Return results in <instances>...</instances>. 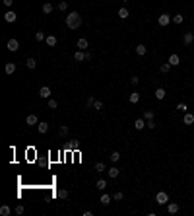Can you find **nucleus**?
Wrapping results in <instances>:
<instances>
[{
  "instance_id": "nucleus-45",
  "label": "nucleus",
  "mask_w": 194,
  "mask_h": 216,
  "mask_svg": "<svg viewBox=\"0 0 194 216\" xmlns=\"http://www.w3.org/2000/svg\"><path fill=\"white\" fill-rule=\"evenodd\" d=\"M146 127H147V128H151V131H154V128H155V123H154V121H147V123H146Z\"/></svg>"
},
{
  "instance_id": "nucleus-16",
  "label": "nucleus",
  "mask_w": 194,
  "mask_h": 216,
  "mask_svg": "<svg viewBox=\"0 0 194 216\" xmlns=\"http://www.w3.org/2000/svg\"><path fill=\"white\" fill-rule=\"evenodd\" d=\"M147 53V47H146V45H136V55H138V57H144V55Z\"/></svg>"
},
{
  "instance_id": "nucleus-34",
  "label": "nucleus",
  "mask_w": 194,
  "mask_h": 216,
  "mask_svg": "<svg viewBox=\"0 0 194 216\" xmlns=\"http://www.w3.org/2000/svg\"><path fill=\"white\" fill-rule=\"evenodd\" d=\"M177 109H179V111H183V113H186L188 111V105L184 103V101H181V103H177Z\"/></svg>"
},
{
  "instance_id": "nucleus-19",
  "label": "nucleus",
  "mask_w": 194,
  "mask_h": 216,
  "mask_svg": "<svg viewBox=\"0 0 194 216\" xmlns=\"http://www.w3.org/2000/svg\"><path fill=\"white\" fill-rule=\"evenodd\" d=\"M183 123H184V125H192V123H194V115L192 113H184Z\"/></svg>"
},
{
  "instance_id": "nucleus-22",
  "label": "nucleus",
  "mask_w": 194,
  "mask_h": 216,
  "mask_svg": "<svg viewBox=\"0 0 194 216\" xmlns=\"http://www.w3.org/2000/svg\"><path fill=\"white\" fill-rule=\"evenodd\" d=\"M45 43H47L49 47H54V45H57V37H54V35H47V39H45Z\"/></svg>"
},
{
  "instance_id": "nucleus-44",
  "label": "nucleus",
  "mask_w": 194,
  "mask_h": 216,
  "mask_svg": "<svg viewBox=\"0 0 194 216\" xmlns=\"http://www.w3.org/2000/svg\"><path fill=\"white\" fill-rule=\"evenodd\" d=\"M138 82H140V78H138V76H132V78H130V84H134V86H136Z\"/></svg>"
},
{
  "instance_id": "nucleus-32",
  "label": "nucleus",
  "mask_w": 194,
  "mask_h": 216,
  "mask_svg": "<svg viewBox=\"0 0 194 216\" xmlns=\"http://www.w3.org/2000/svg\"><path fill=\"white\" fill-rule=\"evenodd\" d=\"M58 10H60V12L68 10V2H66V0H60V2H58Z\"/></svg>"
},
{
  "instance_id": "nucleus-35",
  "label": "nucleus",
  "mask_w": 194,
  "mask_h": 216,
  "mask_svg": "<svg viewBox=\"0 0 194 216\" xmlns=\"http://www.w3.org/2000/svg\"><path fill=\"white\" fill-rule=\"evenodd\" d=\"M57 197H58V199H66V197H68V191H66V189H58V191H57Z\"/></svg>"
},
{
  "instance_id": "nucleus-1",
  "label": "nucleus",
  "mask_w": 194,
  "mask_h": 216,
  "mask_svg": "<svg viewBox=\"0 0 194 216\" xmlns=\"http://www.w3.org/2000/svg\"><path fill=\"white\" fill-rule=\"evenodd\" d=\"M66 25H68V29H78L82 25V16L78 12H70L66 16Z\"/></svg>"
},
{
  "instance_id": "nucleus-24",
  "label": "nucleus",
  "mask_w": 194,
  "mask_h": 216,
  "mask_svg": "<svg viewBox=\"0 0 194 216\" xmlns=\"http://www.w3.org/2000/svg\"><path fill=\"white\" fill-rule=\"evenodd\" d=\"M109 158H111V162H113V164H117L118 160H121V152H117V150H115V152H111Z\"/></svg>"
},
{
  "instance_id": "nucleus-6",
  "label": "nucleus",
  "mask_w": 194,
  "mask_h": 216,
  "mask_svg": "<svg viewBox=\"0 0 194 216\" xmlns=\"http://www.w3.org/2000/svg\"><path fill=\"white\" fill-rule=\"evenodd\" d=\"M183 43L184 45H192L194 43V33H192V31H186V33L183 35Z\"/></svg>"
},
{
  "instance_id": "nucleus-38",
  "label": "nucleus",
  "mask_w": 194,
  "mask_h": 216,
  "mask_svg": "<svg viewBox=\"0 0 194 216\" xmlns=\"http://www.w3.org/2000/svg\"><path fill=\"white\" fill-rule=\"evenodd\" d=\"M95 171H105V164L103 162H97L95 164Z\"/></svg>"
},
{
  "instance_id": "nucleus-15",
  "label": "nucleus",
  "mask_w": 194,
  "mask_h": 216,
  "mask_svg": "<svg viewBox=\"0 0 194 216\" xmlns=\"http://www.w3.org/2000/svg\"><path fill=\"white\" fill-rule=\"evenodd\" d=\"M111 201H113V197H111V195H107V193H103V195H101V199H99V203L107 206V204H111Z\"/></svg>"
},
{
  "instance_id": "nucleus-10",
  "label": "nucleus",
  "mask_w": 194,
  "mask_h": 216,
  "mask_svg": "<svg viewBox=\"0 0 194 216\" xmlns=\"http://www.w3.org/2000/svg\"><path fill=\"white\" fill-rule=\"evenodd\" d=\"M107 173H109V177L117 179V177H118V173H121V169H118L117 165H113V168H109V169H107Z\"/></svg>"
},
{
  "instance_id": "nucleus-18",
  "label": "nucleus",
  "mask_w": 194,
  "mask_h": 216,
  "mask_svg": "<svg viewBox=\"0 0 194 216\" xmlns=\"http://www.w3.org/2000/svg\"><path fill=\"white\" fill-rule=\"evenodd\" d=\"M37 131L41 132V135H45V132L49 131V123H45V121H41L39 125H37Z\"/></svg>"
},
{
  "instance_id": "nucleus-37",
  "label": "nucleus",
  "mask_w": 194,
  "mask_h": 216,
  "mask_svg": "<svg viewBox=\"0 0 194 216\" xmlns=\"http://www.w3.org/2000/svg\"><path fill=\"white\" fill-rule=\"evenodd\" d=\"M68 148H70V150H78V148H80V142H78V140L68 142Z\"/></svg>"
},
{
  "instance_id": "nucleus-30",
  "label": "nucleus",
  "mask_w": 194,
  "mask_h": 216,
  "mask_svg": "<svg viewBox=\"0 0 194 216\" xmlns=\"http://www.w3.org/2000/svg\"><path fill=\"white\" fill-rule=\"evenodd\" d=\"M154 117H155L154 111H150V109H147V111H144V119H146V121H154Z\"/></svg>"
},
{
  "instance_id": "nucleus-9",
  "label": "nucleus",
  "mask_w": 194,
  "mask_h": 216,
  "mask_svg": "<svg viewBox=\"0 0 194 216\" xmlns=\"http://www.w3.org/2000/svg\"><path fill=\"white\" fill-rule=\"evenodd\" d=\"M39 95H41L43 99H49V98H50V88H49V86H43V88L39 90Z\"/></svg>"
},
{
  "instance_id": "nucleus-4",
  "label": "nucleus",
  "mask_w": 194,
  "mask_h": 216,
  "mask_svg": "<svg viewBox=\"0 0 194 216\" xmlns=\"http://www.w3.org/2000/svg\"><path fill=\"white\" fill-rule=\"evenodd\" d=\"M6 49H8V51H12V53H16L18 49H20V41H18V39H8Z\"/></svg>"
},
{
  "instance_id": "nucleus-43",
  "label": "nucleus",
  "mask_w": 194,
  "mask_h": 216,
  "mask_svg": "<svg viewBox=\"0 0 194 216\" xmlns=\"http://www.w3.org/2000/svg\"><path fill=\"white\" fill-rule=\"evenodd\" d=\"M24 210H25L24 204H18V206H16V214H24Z\"/></svg>"
},
{
  "instance_id": "nucleus-25",
  "label": "nucleus",
  "mask_w": 194,
  "mask_h": 216,
  "mask_svg": "<svg viewBox=\"0 0 194 216\" xmlns=\"http://www.w3.org/2000/svg\"><path fill=\"white\" fill-rule=\"evenodd\" d=\"M171 68H173V66H171L169 62H163V64H161V66H159V70H161V74H167V72L171 70Z\"/></svg>"
},
{
  "instance_id": "nucleus-2",
  "label": "nucleus",
  "mask_w": 194,
  "mask_h": 216,
  "mask_svg": "<svg viewBox=\"0 0 194 216\" xmlns=\"http://www.w3.org/2000/svg\"><path fill=\"white\" fill-rule=\"evenodd\" d=\"M155 203L157 204H167L169 203V195L165 191H159L157 195H155Z\"/></svg>"
},
{
  "instance_id": "nucleus-29",
  "label": "nucleus",
  "mask_w": 194,
  "mask_h": 216,
  "mask_svg": "<svg viewBox=\"0 0 194 216\" xmlns=\"http://www.w3.org/2000/svg\"><path fill=\"white\" fill-rule=\"evenodd\" d=\"M118 16H121V20H126V18L130 16V12H128L126 8H121V10H118Z\"/></svg>"
},
{
  "instance_id": "nucleus-39",
  "label": "nucleus",
  "mask_w": 194,
  "mask_h": 216,
  "mask_svg": "<svg viewBox=\"0 0 194 216\" xmlns=\"http://www.w3.org/2000/svg\"><path fill=\"white\" fill-rule=\"evenodd\" d=\"M57 105H58V101H57V99L49 98V107H50V109H57Z\"/></svg>"
},
{
  "instance_id": "nucleus-41",
  "label": "nucleus",
  "mask_w": 194,
  "mask_h": 216,
  "mask_svg": "<svg viewBox=\"0 0 194 216\" xmlns=\"http://www.w3.org/2000/svg\"><path fill=\"white\" fill-rule=\"evenodd\" d=\"M113 199H115V201H122V199H124L122 191H117V193H115V195H113Z\"/></svg>"
},
{
  "instance_id": "nucleus-36",
  "label": "nucleus",
  "mask_w": 194,
  "mask_h": 216,
  "mask_svg": "<svg viewBox=\"0 0 194 216\" xmlns=\"http://www.w3.org/2000/svg\"><path fill=\"white\" fill-rule=\"evenodd\" d=\"M47 37H45L43 31H35V41H45Z\"/></svg>"
},
{
  "instance_id": "nucleus-40",
  "label": "nucleus",
  "mask_w": 194,
  "mask_h": 216,
  "mask_svg": "<svg viewBox=\"0 0 194 216\" xmlns=\"http://www.w3.org/2000/svg\"><path fill=\"white\" fill-rule=\"evenodd\" d=\"M93 109H95V111H101V109H103V103H101L99 99H95V103H93Z\"/></svg>"
},
{
  "instance_id": "nucleus-47",
  "label": "nucleus",
  "mask_w": 194,
  "mask_h": 216,
  "mask_svg": "<svg viewBox=\"0 0 194 216\" xmlns=\"http://www.w3.org/2000/svg\"><path fill=\"white\" fill-rule=\"evenodd\" d=\"M12 4H14V0H4V6H8V8H10Z\"/></svg>"
},
{
  "instance_id": "nucleus-7",
  "label": "nucleus",
  "mask_w": 194,
  "mask_h": 216,
  "mask_svg": "<svg viewBox=\"0 0 194 216\" xmlns=\"http://www.w3.org/2000/svg\"><path fill=\"white\" fill-rule=\"evenodd\" d=\"M25 123H27V127H33V125H39V119H37V115H27Z\"/></svg>"
},
{
  "instance_id": "nucleus-48",
  "label": "nucleus",
  "mask_w": 194,
  "mask_h": 216,
  "mask_svg": "<svg viewBox=\"0 0 194 216\" xmlns=\"http://www.w3.org/2000/svg\"><path fill=\"white\" fill-rule=\"evenodd\" d=\"M121 2H128V0H121Z\"/></svg>"
},
{
  "instance_id": "nucleus-27",
  "label": "nucleus",
  "mask_w": 194,
  "mask_h": 216,
  "mask_svg": "<svg viewBox=\"0 0 194 216\" xmlns=\"http://www.w3.org/2000/svg\"><path fill=\"white\" fill-rule=\"evenodd\" d=\"M0 214H2V216H10V214H12L10 206H6V204H4V206H0Z\"/></svg>"
},
{
  "instance_id": "nucleus-8",
  "label": "nucleus",
  "mask_w": 194,
  "mask_h": 216,
  "mask_svg": "<svg viewBox=\"0 0 194 216\" xmlns=\"http://www.w3.org/2000/svg\"><path fill=\"white\" fill-rule=\"evenodd\" d=\"M74 61H76V62H82V61H86V51L78 49V51L74 53Z\"/></svg>"
},
{
  "instance_id": "nucleus-17",
  "label": "nucleus",
  "mask_w": 194,
  "mask_h": 216,
  "mask_svg": "<svg viewBox=\"0 0 194 216\" xmlns=\"http://www.w3.org/2000/svg\"><path fill=\"white\" fill-rule=\"evenodd\" d=\"M4 72H6V74H14V72H16V64H14V62H8L6 64V66H4Z\"/></svg>"
},
{
  "instance_id": "nucleus-5",
  "label": "nucleus",
  "mask_w": 194,
  "mask_h": 216,
  "mask_svg": "<svg viewBox=\"0 0 194 216\" xmlns=\"http://www.w3.org/2000/svg\"><path fill=\"white\" fill-rule=\"evenodd\" d=\"M4 20H6V22H8V24H14V22H16V20H18V16H16V12H14V10H8L6 14H4Z\"/></svg>"
},
{
  "instance_id": "nucleus-33",
  "label": "nucleus",
  "mask_w": 194,
  "mask_h": 216,
  "mask_svg": "<svg viewBox=\"0 0 194 216\" xmlns=\"http://www.w3.org/2000/svg\"><path fill=\"white\" fill-rule=\"evenodd\" d=\"M25 64H27V68H31V70H33V68L37 66V61H35V58H27Z\"/></svg>"
},
{
  "instance_id": "nucleus-42",
  "label": "nucleus",
  "mask_w": 194,
  "mask_h": 216,
  "mask_svg": "<svg viewBox=\"0 0 194 216\" xmlns=\"http://www.w3.org/2000/svg\"><path fill=\"white\" fill-rule=\"evenodd\" d=\"M93 103H95V99H93V98H91V95H89V98H87V101H86L87 109H89V107H93Z\"/></svg>"
},
{
  "instance_id": "nucleus-23",
  "label": "nucleus",
  "mask_w": 194,
  "mask_h": 216,
  "mask_svg": "<svg viewBox=\"0 0 194 216\" xmlns=\"http://www.w3.org/2000/svg\"><path fill=\"white\" fill-rule=\"evenodd\" d=\"M95 187H97L99 191H105V187H107V181H105V179H97Z\"/></svg>"
},
{
  "instance_id": "nucleus-28",
  "label": "nucleus",
  "mask_w": 194,
  "mask_h": 216,
  "mask_svg": "<svg viewBox=\"0 0 194 216\" xmlns=\"http://www.w3.org/2000/svg\"><path fill=\"white\" fill-rule=\"evenodd\" d=\"M183 20H184L183 14H175V16H173V22H175L177 25H181V24H183Z\"/></svg>"
},
{
  "instance_id": "nucleus-14",
  "label": "nucleus",
  "mask_w": 194,
  "mask_h": 216,
  "mask_svg": "<svg viewBox=\"0 0 194 216\" xmlns=\"http://www.w3.org/2000/svg\"><path fill=\"white\" fill-rule=\"evenodd\" d=\"M78 49H82V51H87V47H89V43H87V39H84V37H82V39H78Z\"/></svg>"
},
{
  "instance_id": "nucleus-21",
  "label": "nucleus",
  "mask_w": 194,
  "mask_h": 216,
  "mask_svg": "<svg viewBox=\"0 0 194 216\" xmlns=\"http://www.w3.org/2000/svg\"><path fill=\"white\" fill-rule=\"evenodd\" d=\"M165 95H167L165 88H157V90H155V98H157V99H165Z\"/></svg>"
},
{
  "instance_id": "nucleus-11",
  "label": "nucleus",
  "mask_w": 194,
  "mask_h": 216,
  "mask_svg": "<svg viewBox=\"0 0 194 216\" xmlns=\"http://www.w3.org/2000/svg\"><path fill=\"white\" fill-rule=\"evenodd\" d=\"M167 212L169 214H177L179 212V204L177 203H167Z\"/></svg>"
},
{
  "instance_id": "nucleus-3",
  "label": "nucleus",
  "mask_w": 194,
  "mask_h": 216,
  "mask_svg": "<svg viewBox=\"0 0 194 216\" xmlns=\"http://www.w3.org/2000/svg\"><path fill=\"white\" fill-rule=\"evenodd\" d=\"M171 20H173V18H171L169 14H159V18H157V24H159L161 27H167V25L171 24Z\"/></svg>"
},
{
  "instance_id": "nucleus-46",
  "label": "nucleus",
  "mask_w": 194,
  "mask_h": 216,
  "mask_svg": "<svg viewBox=\"0 0 194 216\" xmlns=\"http://www.w3.org/2000/svg\"><path fill=\"white\" fill-rule=\"evenodd\" d=\"M91 58H93V55H91L89 51H86V61H91Z\"/></svg>"
},
{
  "instance_id": "nucleus-49",
  "label": "nucleus",
  "mask_w": 194,
  "mask_h": 216,
  "mask_svg": "<svg viewBox=\"0 0 194 216\" xmlns=\"http://www.w3.org/2000/svg\"><path fill=\"white\" fill-rule=\"evenodd\" d=\"M192 49H194V43H192Z\"/></svg>"
},
{
  "instance_id": "nucleus-20",
  "label": "nucleus",
  "mask_w": 194,
  "mask_h": 216,
  "mask_svg": "<svg viewBox=\"0 0 194 216\" xmlns=\"http://www.w3.org/2000/svg\"><path fill=\"white\" fill-rule=\"evenodd\" d=\"M58 135H60L62 138H66V136L70 135V131H68V127H66V125H60V127H58Z\"/></svg>"
},
{
  "instance_id": "nucleus-26",
  "label": "nucleus",
  "mask_w": 194,
  "mask_h": 216,
  "mask_svg": "<svg viewBox=\"0 0 194 216\" xmlns=\"http://www.w3.org/2000/svg\"><path fill=\"white\" fill-rule=\"evenodd\" d=\"M128 101H130V103H138V101H140V94H138V91H134V94H130Z\"/></svg>"
},
{
  "instance_id": "nucleus-12",
  "label": "nucleus",
  "mask_w": 194,
  "mask_h": 216,
  "mask_svg": "<svg viewBox=\"0 0 194 216\" xmlns=\"http://www.w3.org/2000/svg\"><path fill=\"white\" fill-rule=\"evenodd\" d=\"M146 119L144 117H142V119H136V121H134V127H136V131H142V128H144L146 127Z\"/></svg>"
},
{
  "instance_id": "nucleus-13",
  "label": "nucleus",
  "mask_w": 194,
  "mask_h": 216,
  "mask_svg": "<svg viewBox=\"0 0 194 216\" xmlns=\"http://www.w3.org/2000/svg\"><path fill=\"white\" fill-rule=\"evenodd\" d=\"M169 64H171V66H179V62H181V58H179V55H171V57H169V61H167Z\"/></svg>"
},
{
  "instance_id": "nucleus-31",
  "label": "nucleus",
  "mask_w": 194,
  "mask_h": 216,
  "mask_svg": "<svg viewBox=\"0 0 194 216\" xmlns=\"http://www.w3.org/2000/svg\"><path fill=\"white\" fill-rule=\"evenodd\" d=\"M50 12H53V4H50V2H45V4H43V14H50Z\"/></svg>"
}]
</instances>
